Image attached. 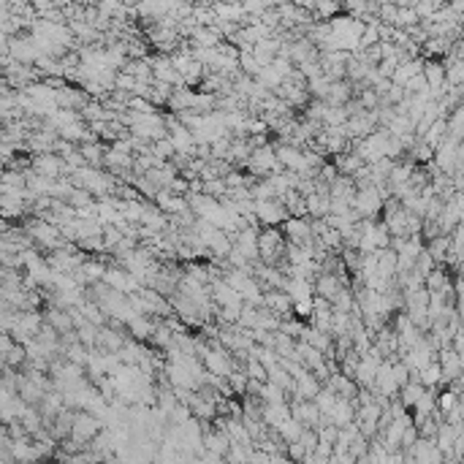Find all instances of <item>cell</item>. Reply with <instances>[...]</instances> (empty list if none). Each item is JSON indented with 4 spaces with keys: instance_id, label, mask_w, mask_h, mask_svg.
<instances>
[{
    "instance_id": "obj_1",
    "label": "cell",
    "mask_w": 464,
    "mask_h": 464,
    "mask_svg": "<svg viewBox=\"0 0 464 464\" xmlns=\"http://www.w3.org/2000/svg\"><path fill=\"white\" fill-rule=\"evenodd\" d=\"M383 201L385 196L380 193L378 185H362L356 190V196H353V209L359 212V218H372V215H378L383 209Z\"/></svg>"
},
{
    "instance_id": "obj_2",
    "label": "cell",
    "mask_w": 464,
    "mask_h": 464,
    "mask_svg": "<svg viewBox=\"0 0 464 464\" xmlns=\"http://www.w3.org/2000/svg\"><path fill=\"white\" fill-rule=\"evenodd\" d=\"M98 429H101V421L95 418V413H79V416H74V426H71V435H74V440L77 443H87V440H93L95 435H98Z\"/></svg>"
},
{
    "instance_id": "obj_3",
    "label": "cell",
    "mask_w": 464,
    "mask_h": 464,
    "mask_svg": "<svg viewBox=\"0 0 464 464\" xmlns=\"http://www.w3.org/2000/svg\"><path fill=\"white\" fill-rule=\"evenodd\" d=\"M288 215V206L277 204L274 199H258L256 201V218L266 225H274V223H283V218Z\"/></svg>"
},
{
    "instance_id": "obj_4",
    "label": "cell",
    "mask_w": 464,
    "mask_h": 464,
    "mask_svg": "<svg viewBox=\"0 0 464 464\" xmlns=\"http://www.w3.org/2000/svg\"><path fill=\"white\" fill-rule=\"evenodd\" d=\"M201 353H204V366H206V372H212V375H218V378H228V375L234 372L231 359L225 356V350H206V347H201Z\"/></svg>"
},
{
    "instance_id": "obj_5",
    "label": "cell",
    "mask_w": 464,
    "mask_h": 464,
    "mask_svg": "<svg viewBox=\"0 0 464 464\" xmlns=\"http://www.w3.org/2000/svg\"><path fill=\"white\" fill-rule=\"evenodd\" d=\"M77 180H81V187H87L90 193L112 190V180L101 171H95V168H77Z\"/></svg>"
},
{
    "instance_id": "obj_6",
    "label": "cell",
    "mask_w": 464,
    "mask_h": 464,
    "mask_svg": "<svg viewBox=\"0 0 464 464\" xmlns=\"http://www.w3.org/2000/svg\"><path fill=\"white\" fill-rule=\"evenodd\" d=\"M277 166H280V158H277V152H272L269 147H263V150H256V152L250 155V168H253L256 174L274 171Z\"/></svg>"
},
{
    "instance_id": "obj_7",
    "label": "cell",
    "mask_w": 464,
    "mask_h": 464,
    "mask_svg": "<svg viewBox=\"0 0 464 464\" xmlns=\"http://www.w3.org/2000/svg\"><path fill=\"white\" fill-rule=\"evenodd\" d=\"M285 234L291 237L293 244H310V239L315 237V225L299 220V218H291V220L285 223Z\"/></svg>"
},
{
    "instance_id": "obj_8",
    "label": "cell",
    "mask_w": 464,
    "mask_h": 464,
    "mask_svg": "<svg viewBox=\"0 0 464 464\" xmlns=\"http://www.w3.org/2000/svg\"><path fill=\"white\" fill-rule=\"evenodd\" d=\"M261 256L266 258V261L283 256V237H280L277 228H266V231H261Z\"/></svg>"
},
{
    "instance_id": "obj_9",
    "label": "cell",
    "mask_w": 464,
    "mask_h": 464,
    "mask_svg": "<svg viewBox=\"0 0 464 464\" xmlns=\"http://www.w3.org/2000/svg\"><path fill=\"white\" fill-rule=\"evenodd\" d=\"M345 288L343 280H337L331 272H321L318 274V280H315V293L323 296V299H329V302H334L337 299V293Z\"/></svg>"
},
{
    "instance_id": "obj_10",
    "label": "cell",
    "mask_w": 464,
    "mask_h": 464,
    "mask_svg": "<svg viewBox=\"0 0 464 464\" xmlns=\"http://www.w3.org/2000/svg\"><path fill=\"white\" fill-rule=\"evenodd\" d=\"M30 234L36 237V242H44V247L60 250V247H58V244H60V231H58L55 225H49V223H36V225L30 228Z\"/></svg>"
},
{
    "instance_id": "obj_11",
    "label": "cell",
    "mask_w": 464,
    "mask_h": 464,
    "mask_svg": "<svg viewBox=\"0 0 464 464\" xmlns=\"http://www.w3.org/2000/svg\"><path fill=\"white\" fill-rule=\"evenodd\" d=\"M413 378H418L426 388H437L440 383H445V375H443V366H440V359L432 364H426L421 372H413Z\"/></svg>"
},
{
    "instance_id": "obj_12",
    "label": "cell",
    "mask_w": 464,
    "mask_h": 464,
    "mask_svg": "<svg viewBox=\"0 0 464 464\" xmlns=\"http://www.w3.org/2000/svg\"><path fill=\"white\" fill-rule=\"evenodd\" d=\"M329 418H331V424L337 426H347L356 421V410H353V404L347 397H340V402L334 404V410L329 413Z\"/></svg>"
},
{
    "instance_id": "obj_13",
    "label": "cell",
    "mask_w": 464,
    "mask_h": 464,
    "mask_svg": "<svg viewBox=\"0 0 464 464\" xmlns=\"http://www.w3.org/2000/svg\"><path fill=\"white\" fill-rule=\"evenodd\" d=\"M448 139L453 142H464V103H459L451 114H448Z\"/></svg>"
},
{
    "instance_id": "obj_14",
    "label": "cell",
    "mask_w": 464,
    "mask_h": 464,
    "mask_svg": "<svg viewBox=\"0 0 464 464\" xmlns=\"http://www.w3.org/2000/svg\"><path fill=\"white\" fill-rule=\"evenodd\" d=\"M448 247H451V234H440V237H435V239L426 242V250L432 253V258H435L437 263H445Z\"/></svg>"
},
{
    "instance_id": "obj_15",
    "label": "cell",
    "mask_w": 464,
    "mask_h": 464,
    "mask_svg": "<svg viewBox=\"0 0 464 464\" xmlns=\"http://www.w3.org/2000/svg\"><path fill=\"white\" fill-rule=\"evenodd\" d=\"M171 142H174V150H177V152H190V150H193V142H196V133H190L187 128L177 125L174 133H171Z\"/></svg>"
},
{
    "instance_id": "obj_16",
    "label": "cell",
    "mask_w": 464,
    "mask_h": 464,
    "mask_svg": "<svg viewBox=\"0 0 464 464\" xmlns=\"http://www.w3.org/2000/svg\"><path fill=\"white\" fill-rule=\"evenodd\" d=\"M312 402L318 404V410H321L323 416H329V413L334 410V404L340 402V394H337V391H334V388L329 385L326 391H323V388H321V391L315 394V399H312Z\"/></svg>"
},
{
    "instance_id": "obj_17",
    "label": "cell",
    "mask_w": 464,
    "mask_h": 464,
    "mask_svg": "<svg viewBox=\"0 0 464 464\" xmlns=\"http://www.w3.org/2000/svg\"><path fill=\"white\" fill-rule=\"evenodd\" d=\"M33 168H36V174H44V177H55L58 171H60L62 166L60 161L55 158V155H41L33 161Z\"/></svg>"
},
{
    "instance_id": "obj_18",
    "label": "cell",
    "mask_w": 464,
    "mask_h": 464,
    "mask_svg": "<svg viewBox=\"0 0 464 464\" xmlns=\"http://www.w3.org/2000/svg\"><path fill=\"white\" fill-rule=\"evenodd\" d=\"M128 326H131V334H133V337H139V340H144V337H152V334H155V326H152L150 321H144L142 315H136V318L128 323Z\"/></svg>"
},
{
    "instance_id": "obj_19",
    "label": "cell",
    "mask_w": 464,
    "mask_h": 464,
    "mask_svg": "<svg viewBox=\"0 0 464 464\" xmlns=\"http://www.w3.org/2000/svg\"><path fill=\"white\" fill-rule=\"evenodd\" d=\"M98 345L109 347V350H120V347H122V340L117 337V334H114V331L103 329V331H98Z\"/></svg>"
},
{
    "instance_id": "obj_20",
    "label": "cell",
    "mask_w": 464,
    "mask_h": 464,
    "mask_svg": "<svg viewBox=\"0 0 464 464\" xmlns=\"http://www.w3.org/2000/svg\"><path fill=\"white\" fill-rule=\"evenodd\" d=\"M49 323H52L58 331H65V329H71L74 318H71V315H65V312H60V310H52V312H49Z\"/></svg>"
},
{
    "instance_id": "obj_21",
    "label": "cell",
    "mask_w": 464,
    "mask_h": 464,
    "mask_svg": "<svg viewBox=\"0 0 464 464\" xmlns=\"http://www.w3.org/2000/svg\"><path fill=\"white\" fill-rule=\"evenodd\" d=\"M435 258H432V253H429V250H424V253H421V256H418V258H416V272H418V274H429V272H432V269H435Z\"/></svg>"
},
{
    "instance_id": "obj_22",
    "label": "cell",
    "mask_w": 464,
    "mask_h": 464,
    "mask_svg": "<svg viewBox=\"0 0 464 464\" xmlns=\"http://www.w3.org/2000/svg\"><path fill=\"white\" fill-rule=\"evenodd\" d=\"M81 155H84V158H90V161H98V158H101V150H98V147H87V144H84V147H81Z\"/></svg>"
},
{
    "instance_id": "obj_23",
    "label": "cell",
    "mask_w": 464,
    "mask_h": 464,
    "mask_svg": "<svg viewBox=\"0 0 464 464\" xmlns=\"http://www.w3.org/2000/svg\"><path fill=\"white\" fill-rule=\"evenodd\" d=\"M334 6H337L334 0H321V14H326V17L334 14Z\"/></svg>"
}]
</instances>
